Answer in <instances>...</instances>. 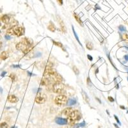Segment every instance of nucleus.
Returning a JSON list of instances; mask_svg holds the SVG:
<instances>
[{
  "instance_id": "nucleus-1",
  "label": "nucleus",
  "mask_w": 128,
  "mask_h": 128,
  "mask_svg": "<svg viewBox=\"0 0 128 128\" xmlns=\"http://www.w3.org/2000/svg\"><path fill=\"white\" fill-rule=\"evenodd\" d=\"M24 32H25V29H24V28L18 26L9 28L7 30V33L8 35H16L17 37H21L24 34Z\"/></svg>"
},
{
  "instance_id": "nucleus-2",
  "label": "nucleus",
  "mask_w": 128,
  "mask_h": 128,
  "mask_svg": "<svg viewBox=\"0 0 128 128\" xmlns=\"http://www.w3.org/2000/svg\"><path fill=\"white\" fill-rule=\"evenodd\" d=\"M65 90V85L62 82L55 83L53 85V91L56 94H62Z\"/></svg>"
},
{
  "instance_id": "nucleus-3",
  "label": "nucleus",
  "mask_w": 128,
  "mask_h": 128,
  "mask_svg": "<svg viewBox=\"0 0 128 128\" xmlns=\"http://www.w3.org/2000/svg\"><path fill=\"white\" fill-rule=\"evenodd\" d=\"M67 118V122L70 124L74 123L76 121L79 120V118H80V111L78 110H73Z\"/></svg>"
},
{
  "instance_id": "nucleus-4",
  "label": "nucleus",
  "mask_w": 128,
  "mask_h": 128,
  "mask_svg": "<svg viewBox=\"0 0 128 128\" xmlns=\"http://www.w3.org/2000/svg\"><path fill=\"white\" fill-rule=\"evenodd\" d=\"M67 97L63 94L58 95L55 99V103L58 106H65L67 103Z\"/></svg>"
},
{
  "instance_id": "nucleus-5",
  "label": "nucleus",
  "mask_w": 128,
  "mask_h": 128,
  "mask_svg": "<svg viewBox=\"0 0 128 128\" xmlns=\"http://www.w3.org/2000/svg\"><path fill=\"white\" fill-rule=\"evenodd\" d=\"M47 101V95L44 93L42 92H39L35 98V102L36 103L39 104H42L45 103Z\"/></svg>"
},
{
  "instance_id": "nucleus-6",
  "label": "nucleus",
  "mask_w": 128,
  "mask_h": 128,
  "mask_svg": "<svg viewBox=\"0 0 128 128\" xmlns=\"http://www.w3.org/2000/svg\"><path fill=\"white\" fill-rule=\"evenodd\" d=\"M7 100L11 103H16L19 101V98L14 95H9L8 96Z\"/></svg>"
},
{
  "instance_id": "nucleus-7",
  "label": "nucleus",
  "mask_w": 128,
  "mask_h": 128,
  "mask_svg": "<svg viewBox=\"0 0 128 128\" xmlns=\"http://www.w3.org/2000/svg\"><path fill=\"white\" fill-rule=\"evenodd\" d=\"M73 111V110L72 108H65L64 110H63V111H62V115H63V116H65L67 117L69 115V114L72 112V111Z\"/></svg>"
},
{
  "instance_id": "nucleus-8",
  "label": "nucleus",
  "mask_w": 128,
  "mask_h": 128,
  "mask_svg": "<svg viewBox=\"0 0 128 128\" xmlns=\"http://www.w3.org/2000/svg\"><path fill=\"white\" fill-rule=\"evenodd\" d=\"M0 19H1V21L3 23H5V24H8L10 23V18L8 15H3L2 17H1Z\"/></svg>"
},
{
  "instance_id": "nucleus-9",
  "label": "nucleus",
  "mask_w": 128,
  "mask_h": 128,
  "mask_svg": "<svg viewBox=\"0 0 128 128\" xmlns=\"http://www.w3.org/2000/svg\"><path fill=\"white\" fill-rule=\"evenodd\" d=\"M58 24H59V25H60V27L63 33H65L67 29H66V27H65L64 22H63V21L61 19L60 17H58Z\"/></svg>"
},
{
  "instance_id": "nucleus-10",
  "label": "nucleus",
  "mask_w": 128,
  "mask_h": 128,
  "mask_svg": "<svg viewBox=\"0 0 128 128\" xmlns=\"http://www.w3.org/2000/svg\"><path fill=\"white\" fill-rule=\"evenodd\" d=\"M9 57V53L7 51H3L0 55V58L2 60H5Z\"/></svg>"
},
{
  "instance_id": "nucleus-11",
  "label": "nucleus",
  "mask_w": 128,
  "mask_h": 128,
  "mask_svg": "<svg viewBox=\"0 0 128 128\" xmlns=\"http://www.w3.org/2000/svg\"><path fill=\"white\" fill-rule=\"evenodd\" d=\"M73 16H74V19H76V21L78 22V24H80L81 26H83V22L81 20V19H80V17H79V15L77 14H76V13H74L73 14Z\"/></svg>"
},
{
  "instance_id": "nucleus-12",
  "label": "nucleus",
  "mask_w": 128,
  "mask_h": 128,
  "mask_svg": "<svg viewBox=\"0 0 128 128\" xmlns=\"http://www.w3.org/2000/svg\"><path fill=\"white\" fill-rule=\"evenodd\" d=\"M48 28V29H49V30L52 32H54L56 30L55 26V24L52 23V22H50V24H49Z\"/></svg>"
},
{
  "instance_id": "nucleus-13",
  "label": "nucleus",
  "mask_w": 128,
  "mask_h": 128,
  "mask_svg": "<svg viewBox=\"0 0 128 128\" xmlns=\"http://www.w3.org/2000/svg\"><path fill=\"white\" fill-rule=\"evenodd\" d=\"M53 44H55V46H58V47H59V48H60L62 49V50L65 51V48L63 47V44L61 43V42H59L54 41V40H53Z\"/></svg>"
},
{
  "instance_id": "nucleus-14",
  "label": "nucleus",
  "mask_w": 128,
  "mask_h": 128,
  "mask_svg": "<svg viewBox=\"0 0 128 128\" xmlns=\"http://www.w3.org/2000/svg\"><path fill=\"white\" fill-rule=\"evenodd\" d=\"M86 47H87V48L88 49H89V50H92L93 49H94V46H93V44L91 42H88L86 44Z\"/></svg>"
},
{
  "instance_id": "nucleus-15",
  "label": "nucleus",
  "mask_w": 128,
  "mask_h": 128,
  "mask_svg": "<svg viewBox=\"0 0 128 128\" xmlns=\"http://www.w3.org/2000/svg\"><path fill=\"white\" fill-rule=\"evenodd\" d=\"M73 71L74 72V73L76 74V75L79 74V73H80V70H79V69H77L76 66H73Z\"/></svg>"
},
{
  "instance_id": "nucleus-16",
  "label": "nucleus",
  "mask_w": 128,
  "mask_h": 128,
  "mask_svg": "<svg viewBox=\"0 0 128 128\" xmlns=\"http://www.w3.org/2000/svg\"><path fill=\"white\" fill-rule=\"evenodd\" d=\"M10 77H11V79L13 81H15L16 80H17V76H16V75L14 74V73H12L11 74H10Z\"/></svg>"
},
{
  "instance_id": "nucleus-17",
  "label": "nucleus",
  "mask_w": 128,
  "mask_h": 128,
  "mask_svg": "<svg viewBox=\"0 0 128 128\" xmlns=\"http://www.w3.org/2000/svg\"><path fill=\"white\" fill-rule=\"evenodd\" d=\"M8 126L7 123L6 122H3L0 124V128H8Z\"/></svg>"
},
{
  "instance_id": "nucleus-18",
  "label": "nucleus",
  "mask_w": 128,
  "mask_h": 128,
  "mask_svg": "<svg viewBox=\"0 0 128 128\" xmlns=\"http://www.w3.org/2000/svg\"><path fill=\"white\" fill-rule=\"evenodd\" d=\"M122 39L124 40L125 41L128 42V35L127 33H124L122 35Z\"/></svg>"
},
{
  "instance_id": "nucleus-19",
  "label": "nucleus",
  "mask_w": 128,
  "mask_h": 128,
  "mask_svg": "<svg viewBox=\"0 0 128 128\" xmlns=\"http://www.w3.org/2000/svg\"><path fill=\"white\" fill-rule=\"evenodd\" d=\"M108 100L110 101L111 102H113L114 101V99L113 97H108Z\"/></svg>"
},
{
  "instance_id": "nucleus-20",
  "label": "nucleus",
  "mask_w": 128,
  "mask_h": 128,
  "mask_svg": "<svg viewBox=\"0 0 128 128\" xmlns=\"http://www.w3.org/2000/svg\"><path fill=\"white\" fill-rule=\"evenodd\" d=\"M58 3H60V5H62L63 4V0H58Z\"/></svg>"
},
{
  "instance_id": "nucleus-21",
  "label": "nucleus",
  "mask_w": 128,
  "mask_h": 128,
  "mask_svg": "<svg viewBox=\"0 0 128 128\" xmlns=\"http://www.w3.org/2000/svg\"><path fill=\"white\" fill-rule=\"evenodd\" d=\"M115 118H116L117 122H118V123H120V122H119V121H118V118H117V116H115Z\"/></svg>"
},
{
  "instance_id": "nucleus-22",
  "label": "nucleus",
  "mask_w": 128,
  "mask_h": 128,
  "mask_svg": "<svg viewBox=\"0 0 128 128\" xmlns=\"http://www.w3.org/2000/svg\"><path fill=\"white\" fill-rule=\"evenodd\" d=\"M2 42H0V49L1 48V47H2Z\"/></svg>"
},
{
  "instance_id": "nucleus-23",
  "label": "nucleus",
  "mask_w": 128,
  "mask_h": 128,
  "mask_svg": "<svg viewBox=\"0 0 128 128\" xmlns=\"http://www.w3.org/2000/svg\"><path fill=\"white\" fill-rule=\"evenodd\" d=\"M121 108H122V109H125V108H124V106H121Z\"/></svg>"
},
{
  "instance_id": "nucleus-24",
  "label": "nucleus",
  "mask_w": 128,
  "mask_h": 128,
  "mask_svg": "<svg viewBox=\"0 0 128 128\" xmlns=\"http://www.w3.org/2000/svg\"><path fill=\"white\" fill-rule=\"evenodd\" d=\"M40 1H42H42H42V0H40Z\"/></svg>"
},
{
  "instance_id": "nucleus-25",
  "label": "nucleus",
  "mask_w": 128,
  "mask_h": 128,
  "mask_svg": "<svg viewBox=\"0 0 128 128\" xmlns=\"http://www.w3.org/2000/svg\"><path fill=\"white\" fill-rule=\"evenodd\" d=\"M1 35H0V39H1Z\"/></svg>"
},
{
  "instance_id": "nucleus-26",
  "label": "nucleus",
  "mask_w": 128,
  "mask_h": 128,
  "mask_svg": "<svg viewBox=\"0 0 128 128\" xmlns=\"http://www.w3.org/2000/svg\"><path fill=\"white\" fill-rule=\"evenodd\" d=\"M1 24H0V26H1Z\"/></svg>"
}]
</instances>
